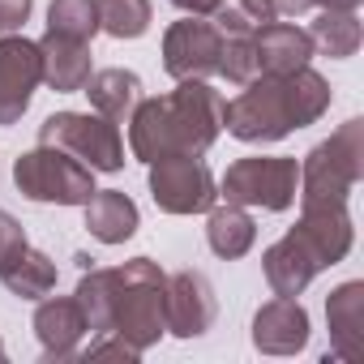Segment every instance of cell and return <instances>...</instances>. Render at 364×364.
<instances>
[{"label":"cell","instance_id":"cell-20","mask_svg":"<svg viewBox=\"0 0 364 364\" xmlns=\"http://www.w3.org/2000/svg\"><path fill=\"white\" fill-rule=\"evenodd\" d=\"M210 219H206V240H210V249L223 257V262H236V257H245L249 249H253V240H257V223H253V215H249V206H210L206 210Z\"/></svg>","mask_w":364,"mask_h":364},{"label":"cell","instance_id":"cell-16","mask_svg":"<svg viewBox=\"0 0 364 364\" xmlns=\"http://www.w3.org/2000/svg\"><path fill=\"white\" fill-rule=\"evenodd\" d=\"M326 321H330V351L338 360H360L364 355V283L360 279L330 291Z\"/></svg>","mask_w":364,"mask_h":364},{"label":"cell","instance_id":"cell-11","mask_svg":"<svg viewBox=\"0 0 364 364\" xmlns=\"http://www.w3.org/2000/svg\"><path fill=\"white\" fill-rule=\"evenodd\" d=\"M219 300L202 270H176L167 274V334L176 338H198L215 326Z\"/></svg>","mask_w":364,"mask_h":364},{"label":"cell","instance_id":"cell-9","mask_svg":"<svg viewBox=\"0 0 364 364\" xmlns=\"http://www.w3.org/2000/svg\"><path fill=\"white\" fill-rule=\"evenodd\" d=\"M219 56H223V35L215 22L185 14L180 22H171L163 31V69L185 82V77H215L219 73Z\"/></svg>","mask_w":364,"mask_h":364},{"label":"cell","instance_id":"cell-7","mask_svg":"<svg viewBox=\"0 0 364 364\" xmlns=\"http://www.w3.org/2000/svg\"><path fill=\"white\" fill-rule=\"evenodd\" d=\"M39 141L69 150L90 171H120L124 167V137H120L116 120H107L99 112H56L39 124Z\"/></svg>","mask_w":364,"mask_h":364},{"label":"cell","instance_id":"cell-27","mask_svg":"<svg viewBox=\"0 0 364 364\" xmlns=\"http://www.w3.org/2000/svg\"><path fill=\"white\" fill-rule=\"evenodd\" d=\"M86 355H90V360H99V355H112V360H137L141 351H137L133 343H124L120 334H112V330H107V334H99V338L90 343V351H86Z\"/></svg>","mask_w":364,"mask_h":364},{"label":"cell","instance_id":"cell-4","mask_svg":"<svg viewBox=\"0 0 364 364\" xmlns=\"http://www.w3.org/2000/svg\"><path fill=\"white\" fill-rule=\"evenodd\" d=\"M364 176V120H343L326 141H317L300 163V202L304 206H334Z\"/></svg>","mask_w":364,"mask_h":364},{"label":"cell","instance_id":"cell-1","mask_svg":"<svg viewBox=\"0 0 364 364\" xmlns=\"http://www.w3.org/2000/svg\"><path fill=\"white\" fill-rule=\"evenodd\" d=\"M228 103L206 77H185L171 95L141 99L129 116V150L141 163L171 154H206L223 133Z\"/></svg>","mask_w":364,"mask_h":364},{"label":"cell","instance_id":"cell-14","mask_svg":"<svg viewBox=\"0 0 364 364\" xmlns=\"http://www.w3.org/2000/svg\"><path fill=\"white\" fill-rule=\"evenodd\" d=\"M35 334H39L48 360H73L77 355V343L90 330H86L82 304L73 296H43L39 309H35Z\"/></svg>","mask_w":364,"mask_h":364},{"label":"cell","instance_id":"cell-22","mask_svg":"<svg viewBox=\"0 0 364 364\" xmlns=\"http://www.w3.org/2000/svg\"><path fill=\"white\" fill-rule=\"evenodd\" d=\"M309 39H313V52H326L334 60L343 56H355L364 31H360V18L355 14H334V9H321L317 22L309 26Z\"/></svg>","mask_w":364,"mask_h":364},{"label":"cell","instance_id":"cell-5","mask_svg":"<svg viewBox=\"0 0 364 364\" xmlns=\"http://www.w3.org/2000/svg\"><path fill=\"white\" fill-rule=\"evenodd\" d=\"M14 185L22 198L31 202H48V206H86L95 193V171L73 159L60 146H35L14 163Z\"/></svg>","mask_w":364,"mask_h":364},{"label":"cell","instance_id":"cell-12","mask_svg":"<svg viewBox=\"0 0 364 364\" xmlns=\"http://www.w3.org/2000/svg\"><path fill=\"white\" fill-rule=\"evenodd\" d=\"M309 313L296 296H279L253 317V347L262 355H296L309 347Z\"/></svg>","mask_w":364,"mask_h":364},{"label":"cell","instance_id":"cell-26","mask_svg":"<svg viewBox=\"0 0 364 364\" xmlns=\"http://www.w3.org/2000/svg\"><path fill=\"white\" fill-rule=\"evenodd\" d=\"M22 245H31V240H26V228H22L9 210H0V266H5Z\"/></svg>","mask_w":364,"mask_h":364},{"label":"cell","instance_id":"cell-31","mask_svg":"<svg viewBox=\"0 0 364 364\" xmlns=\"http://www.w3.org/2000/svg\"><path fill=\"white\" fill-rule=\"evenodd\" d=\"M309 5H317V9H334V14H355L364 0H309Z\"/></svg>","mask_w":364,"mask_h":364},{"label":"cell","instance_id":"cell-23","mask_svg":"<svg viewBox=\"0 0 364 364\" xmlns=\"http://www.w3.org/2000/svg\"><path fill=\"white\" fill-rule=\"evenodd\" d=\"M48 31L60 39H73V43H90L99 35V5L95 0H52Z\"/></svg>","mask_w":364,"mask_h":364},{"label":"cell","instance_id":"cell-8","mask_svg":"<svg viewBox=\"0 0 364 364\" xmlns=\"http://www.w3.org/2000/svg\"><path fill=\"white\" fill-rule=\"evenodd\" d=\"M150 198L163 215H206L219 202V185L202 154H171L150 163Z\"/></svg>","mask_w":364,"mask_h":364},{"label":"cell","instance_id":"cell-10","mask_svg":"<svg viewBox=\"0 0 364 364\" xmlns=\"http://www.w3.org/2000/svg\"><path fill=\"white\" fill-rule=\"evenodd\" d=\"M43 82V56L39 43L26 35L0 39V124H18Z\"/></svg>","mask_w":364,"mask_h":364},{"label":"cell","instance_id":"cell-17","mask_svg":"<svg viewBox=\"0 0 364 364\" xmlns=\"http://www.w3.org/2000/svg\"><path fill=\"white\" fill-rule=\"evenodd\" d=\"M39 56H43V82L60 95H77L90 82V43H73L60 35H43L39 39Z\"/></svg>","mask_w":364,"mask_h":364},{"label":"cell","instance_id":"cell-25","mask_svg":"<svg viewBox=\"0 0 364 364\" xmlns=\"http://www.w3.org/2000/svg\"><path fill=\"white\" fill-rule=\"evenodd\" d=\"M99 31L112 39H141L150 31V0H95Z\"/></svg>","mask_w":364,"mask_h":364},{"label":"cell","instance_id":"cell-3","mask_svg":"<svg viewBox=\"0 0 364 364\" xmlns=\"http://www.w3.org/2000/svg\"><path fill=\"white\" fill-rule=\"evenodd\" d=\"M112 334L137 351L154 347L167 334V274L150 257L112 266Z\"/></svg>","mask_w":364,"mask_h":364},{"label":"cell","instance_id":"cell-6","mask_svg":"<svg viewBox=\"0 0 364 364\" xmlns=\"http://www.w3.org/2000/svg\"><path fill=\"white\" fill-rule=\"evenodd\" d=\"M300 193V163L287 154H249L236 159L223 180L219 198L232 206H262V210H287Z\"/></svg>","mask_w":364,"mask_h":364},{"label":"cell","instance_id":"cell-21","mask_svg":"<svg viewBox=\"0 0 364 364\" xmlns=\"http://www.w3.org/2000/svg\"><path fill=\"white\" fill-rule=\"evenodd\" d=\"M0 283H5L14 296H22V300H43L56 287V262L48 253L22 245L5 266H0Z\"/></svg>","mask_w":364,"mask_h":364},{"label":"cell","instance_id":"cell-28","mask_svg":"<svg viewBox=\"0 0 364 364\" xmlns=\"http://www.w3.org/2000/svg\"><path fill=\"white\" fill-rule=\"evenodd\" d=\"M35 9V0H0V35H18Z\"/></svg>","mask_w":364,"mask_h":364},{"label":"cell","instance_id":"cell-32","mask_svg":"<svg viewBox=\"0 0 364 364\" xmlns=\"http://www.w3.org/2000/svg\"><path fill=\"white\" fill-rule=\"evenodd\" d=\"M0 360H5V338H0Z\"/></svg>","mask_w":364,"mask_h":364},{"label":"cell","instance_id":"cell-24","mask_svg":"<svg viewBox=\"0 0 364 364\" xmlns=\"http://www.w3.org/2000/svg\"><path fill=\"white\" fill-rule=\"evenodd\" d=\"M210 22L219 26L223 39H240V35H257L266 22H274L266 0H219Z\"/></svg>","mask_w":364,"mask_h":364},{"label":"cell","instance_id":"cell-13","mask_svg":"<svg viewBox=\"0 0 364 364\" xmlns=\"http://www.w3.org/2000/svg\"><path fill=\"white\" fill-rule=\"evenodd\" d=\"M262 270H266V283L274 287V296H300L326 266H321V257L300 240V232L287 228V236L274 240V245L262 253Z\"/></svg>","mask_w":364,"mask_h":364},{"label":"cell","instance_id":"cell-29","mask_svg":"<svg viewBox=\"0 0 364 364\" xmlns=\"http://www.w3.org/2000/svg\"><path fill=\"white\" fill-rule=\"evenodd\" d=\"M171 5H176L180 14H193V18H210L219 0H171Z\"/></svg>","mask_w":364,"mask_h":364},{"label":"cell","instance_id":"cell-18","mask_svg":"<svg viewBox=\"0 0 364 364\" xmlns=\"http://www.w3.org/2000/svg\"><path fill=\"white\" fill-rule=\"evenodd\" d=\"M141 215H137V202L120 189H95L90 202H86V232L103 245H124L133 232H137Z\"/></svg>","mask_w":364,"mask_h":364},{"label":"cell","instance_id":"cell-19","mask_svg":"<svg viewBox=\"0 0 364 364\" xmlns=\"http://www.w3.org/2000/svg\"><path fill=\"white\" fill-rule=\"evenodd\" d=\"M82 90L90 95V107L116 124H124L133 116V107L141 103V77L133 69H99V73H90V82Z\"/></svg>","mask_w":364,"mask_h":364},{"label":"cell","instance_id":"cell-30","mask_svg":"<svg viewBox=\"0 0 364 364\" xmlns=\"http://www.w3.org/2000/svg\"><path fill=\"white\" fill-rule=\"evenodd\" d=\"M266 5H270L274 18H296V14L309 9V0H266Z\"/></svg>","mask_w":364,"mask_h":364},{"label":"cell","instance_id":"cell-15","mask_svg":"<svg viewBox=\"0 0 364 364\" xmlns=\"http://www.w3.org/2000/svg\"><path fill=\"white\" fill-rule=\"evenodd\" d=\"M253 56H257V77H283L313 60V39L291 22H266L253 35Z\"/></svg>","mask_w":364,"mask_h":364},{"label":"cell","instance_id":"cell-2","mask_svg":"<svg viewBox=\"0 0 364 364\" xmlns=\"http://www.w3.org/2000/svg\"><path fill=\"white\" fill-rule=\"evenodd\" d=\"M330 82L317 69H296L283 77H253L245 86V95H236L228 103V133L249 141V146H266V141H283L287 133L317 124L330 112Z\"/></svg>","mask_w":364,"mask_h":364}]
</instances>
